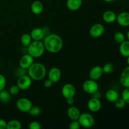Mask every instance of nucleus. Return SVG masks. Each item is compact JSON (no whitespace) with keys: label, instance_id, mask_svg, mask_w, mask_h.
Wrapping results in <instances>:
<instances>
[{"label":"nucleus","instance_id":"f257e3e1","mask_svg":"<svg viewBox=\"0 0 129 129\" xmlns=\"http://www.w3.org/2000/svg\"><path fill=\"white\" fill-rule=\"evenodd\" d=\"M45 49L50 53H57L62 49L63 41L59 35L55 34H50L44 39Z\"/></svg>","mask_w":129,"mask_h":129},{"label":"nucleus","instance_id":"f03ea898","mask_svg":"<svg viewBox=\"0 0 129 129\" xmlns=\"http://www.w3.org/2000/svg\"><path fill=\"white\" fill-rule=\"evenodd\" d=\"M28 73L29 76L33 80H42L46 75V68L41 63L34 62L32 65L28 69Z\"/></svg>","mask_w":129,"mask_h":129},{"label":"nucleus","instance_id":"7ed1b4c3","mask_svg":"<svg viewBox=\"0 0 129 129\" xmlns=\"http://www.w3.org/2000/svg\"><path fill=\"white\" fill-rule=\"evenodd\" d=\"M45 49L44 43L41 41L34 40L28 47V54L34 58L40 57L44 54Z\"/></svg>","mask_w":129,"mask_h":129},{"label":"nucleus","instance_id":"20e7f679","mask_svg":"<svg viewBox=\"0 0 129 129\" xmlns=\"http://www.w3.org/2000/svg\"><path fill=\"white\" fill-rule=\"evenodd\" d=\"M78 121L81 127L84 128H90L94 124V119L93 115L89 113H83L80 115Z\"/></svg>","mask_w":129,"mask_h":129},{"label":"nucleus","instance_id":"39448f33","mask_svg":"<svg viewBox=\"0 0 129 129\" xmlns=\"http://www.w3.org/2000/svg\"><path fill=\"white\" fill-rule=\"evenodd\" d=\"M32 106L31 101L26 98H20L16 102V107L18 110L24 113L29 112Z\"/></svg>","mask_w":129,"mask_h":129},{"label":"nucleus","instance_id":"423d86ee","mask_svg":"<svg viewBox=\"0 0 129 129\" xmlns=\"http://www.w3.org/2000/svg\"><path fill=\"white\" fill-rule=\"evenodd\" d=\"M83 89L86 93L92 94L98 91V84L95 80L88 79L83 83Z\"/></svg>","mask_w":129,"mask_h":129},{"label":"nucleus","instance_id":"0eeeda50","mask_svg":"<svg viewBox=\"0 0 129 129\" xmlns=\"http://www.w3.org/2000/svg\"><path fill=\"white\" fill-rule=\"evenodd\" d=\"M31 79L28 75L22 76L18 78L17 81V84L16 85L19 87L21 90H26L28 89L31 85Z\"/></svg>","mask_w":129,"mask_h":129},{"label":"nucleus","instance_id":"6e6552de","mask_svg":"<svg viewBox=\"0 0 129 129\" xmlns=\"http://www.w3.org/2000/svg\"><path fill=\"white\" fill-rule=\"evenodd\" d=\"M62 95L65 98H69L74 97L76 94V88L73 84L71 83H67L64 84L62 88Z\"/></svg>","mask_w":129,"mask_h":129},{"label":"nucleus","instance_id":"1a4fd4ad","mask_svg":"<svg viewBox=\"0 0 129 129\" xmlns=\"http://www.w3.org/2000/svg\"><path fill=\"white\" fill-rule=\"evenodd\" d=\"M105 31V28L102 24L96 23L91 27L89 34L93 38H98L102 36Z\"/></svg>","mask_w":129,"mask_h":129},{"label":"nucleus","instance_id":"9d476101","mask_svg":"<svg viewBox=\"0 0 129 129\" xmlns=\"http://www.w3.org/2000/svg\"><path fill=\"white\" fill-rule=\"evenodd\" d=\"M88 108L91 112H97L101 109L102 107V103L98 98H96L93 97L89 100L87 103Z\"/></svg>","mask_w":129,"mask_h":129},{"label":"nucleus","instance_id":"9b49d317","mask_svg":"<svg viewBox=\"0 0 129 129\" xmlns=\"http://www.w3.org/2000/svg\"><path fill=\"white\" fill-rule=\"evenodd\" d=\"M34 63V57L30 54H25L20 59L19 64L21 68L24 69H28Z\"/></svg>","mask_w":129,"mask_h":129},{"label":"nucleus","instance_id":"f8f14e48","mask_svg":"<svg viewBox=\"0 0 129 129\" xmlns=\"http://www.w3.org/2000/svg\"><path fill=\"white\" fill-rule=\"evenodd\" d=\"M49 79H50L53 83H57L61 78V71L58 68H51L48 73Z\"/></svg>","mask_w":129,"mask_h":129},{"label":"nucleus","instance_id":"ddd939ff","mask_svg":"<svg viewBox=\"0 0 129 129\" xmlns=\"http://www.w3.org/2000/svg\"><path fill=\"white\" fill-rule=\"evenodd\" d=\"M103 74V68L99 66H96L91 69L89 73V76L90 79L93 80H98L102 77Z\"/></svg>","mask_w":129,"mask_h":129},{"label":"nucleus","instance_id":"4468645a","mask_svg":"<svg viewBox=\"0 0 129 129\" xmlns=\"http://www.w3.org/2000/svg\"><path fill=\"white\" fill-rule=\"evenodd\" d=\"M117 23L122 26H129V12L123 11L120 13L118 16H117Z\"/></svg>","mask_w":129,"mask_h":129},{"label":"nucleus","instance_id":"2eb2a0df","mask_svg":"<svg viewBox=\"0 0 129 129\" xmlns=\"http://www.w3.org/2000/svg\"><path fill=\"white\" fill-rule=\"evenodd\" d=\"M30 35H31V37L33 40H37V41H41V40H44L45 37L44 30L41 28H34V30H31Z\"/></svg>","mask_w":129,"mask_h":129},{"label":"nucleus","instance_id":"dca6fc26","mask_svg":"<svg viewBox=\"0 0 129 129\" xmlns=\"http://www.w3.org/2000/svg\"><path fill=\"white\" fill-rule=\"evenodd\" d=\"M120 82L125 88H129V66L126 67L121 73Z\"/></svg>","mask_w":129,"mask_h":129},{"label":"nucleus","instance_id":"f3484780","mask_svg":"<svg viewBox=\"0 0 129 129\" xmlns=\"http://www.w3.org/2000/svg\"><path fill=\"white\" fill-rule=\"evenodd\" d=\"M67 114L69 118L72 120H78L81 113L79 110L76 107H71L68 108Z\"/></svg>","mask_w":129,"mask_h":129},{"label":"nucleus","instance_id":"a211bd4d","mask_svg":"<svg viewBox=\"0 0 129 129\" xmlns=\"http://www.w3.org/2000/svg\"><path fill=\"white\" fill-rule=\"evenodd\" d=\"M82 5V0H67V8L71 11L79 10Z\"/></svg>","mask_w":129,"mask_h":129},{"label":"nucleus","instance_id":"6ab92c4d","mask_svg":"<svg viewBox=\"0 0 129 129\" xmlns=\"http://www.w3.org/2000/svg\"><path fill=\"white\" fill-rule=\"evenodd\" d=\"M102 18H103V21H105L106 23H112L116 21L117 15L113 11L108 10V11H106L105 12L103 13Z\"/></svg>","mask_w":129,"mask_h":129},{"label":"nucleus","instance_id":"aec40b11","mask_svg":"<svg viewBox=\"0 0 129 129\" xmlns=\"http://www.w3.org/2000/svg\"><path fill=\"white\" fill-rule=\"evenodd\" d=\"M31 10L35 15H40L44 10V5L40 1H35L31 5Z\"/></svg>","mask_w":129,"mask_h":129},{"label":"nucleus","instance_id":"412c9836","mask_svg":"<svg viewBox=\"0 0 129 129\" xmlns=\"http://www.w3.org/2000/svg\"><path fill=\"white\" fill-rule=\"evenodd\" d=\"M105 97L107 100L108 102H115L119 98V94L117 91L114 89H109L106 92Z\"/></svg>","mask_w":129,"mask_h":129},{"label":"nucleus","instance_id":"4be33fe9","mask_svg":"<svg viewBox=\"0 0 129 129\" xmlns=\"http://www.w3.org/2000/svg\"><path fill=\"white\" fill-rule=\"evenodd\" d=\"M120 52L121 55L123 57L129 56V41L128 40H124L123 42H122L120 45Z\"/></svg>","mask_w":129,"mask_h":129},{"label":"nucleus","instance_id":"5701e85b","mask_svg":"<svg viewBox=\"0 0 129 129\" xmlns=\"http://www.w3.org/2000/svg\"><path fill=\"white\" fill-rule=\"evenodd\" d=\"M31 40L32 39L31 37V35L28 34H24L23 35H21V39H20L22 45L25 47H28V45L31 44Z\"/></svg>","mask_w":129,"mask_h":129},{"label":"nucleus","instance_id":"b1692460","mask_svg":"<svg viewBox=\"0 0 129 129\" xmlns=\"http://www.w3.org/2000/svg\"><path fill=\"white\" fill-rule=\"evenodd\" d=\"M21 124L17 120H12L7 123L6 129H21Z\"/></svg>","mask_w":129,"mask_h":129},{"label":"nucleus","instance_id":"393cba45","mask_svg":"<svg viewBox=\"0 0 129 129\" xmlns=\"http://www.w3.org/2000/svg\"><path fill=\"white\" fill-rule=\"evenodd\" d=\"M11 94L8 91L6 90H1L0 91V101L3 103H7L10 100Z\"/></svg>","mask_w":129,"mask_h":129},{"label":"nucleus","instance_id":"a878e982","mask_svg":"<svg viewBox=\"0 0 129 129\" xmlns=\"http://www.w3.org/2000/svg\"><path fill=\"white\" fill-rule=\"evenodd\" d=\"M114 40L117 43V44H120L123 42L124 40H125V37L124 34L120 31H117L115 34L114 35Z\"/></svg>","mask_w":129,"mask_h":129},{"label":"nucleus","instance_id":"bb28decb","mask_svg":"<svg viewBox=\"0 0 129 129\" xmlns=\"http://www.w3.org/2000/svg\"><path fill=\"white\" fill-rule=\"evenodd\" d=\"M102 68H103V73H106V74H110V73H113L115 69L114 66L111 63H107Z\"/></svg>","mask_w":129,"mask_h":129},{"label":"nucleus","instance_id":"cd10ccee","mask_svg":"<svg viewBox=\"0 0 129 129\" xmlns=\"http://www.w3.org/2000/svg\"><path fill=\"white\" fill-rule=\"evenodd\" d=\"M29 113L34 117L39 116L41 113V109L38 106H32L31 109L29 111Z\"/></svg>","mask_w":129,"mask_h":129},{"label":"nucleus","instance_id":"c85d7f7f","mask_svg":"<svg viewBox=\"0 0 129 129\" xmlns=\"http://www.w3.org/2000/svg\"><path fill=\"white\" fill-rule=\"evenodd\" d=\"M26 74V69H24V68H16L14 71V75L16 77V78H20V77Z\"/></svg>","mask_w":129,"mask_h":129},{"label":"nucleus","instance_id":"c756f323","mask_svg":"<svg viewBox=\"0 0 129 129\" xmlns=\"http://www.w3.org/2000/svg\"><path fill=\"white\" fill-rule=\"evenodd\" d=\"M126 103L122 98H118L117 100L115 102V105L118 109H122V108H124L125 106Z\"/></svg>","mask_w":129,"mask_h":129},{"label":"nucleus","instance_id":"7c9ffc66","mask_svg":"<svg viewBox=\"0 0 129 129\" xmlns=\"http://www.w3.org/2000/svg\"><path fill=\"white\" fill-rule=\"evenodd\" d=\"M122 98L125 102L126 103L129 104V88H125L122 94Z\"/></svg>","mask_w":129,"mask_h":129},{"label":"nucleus","instance_id":"2f4dec72","mask_svg":"<svg viewBox=\"0 0 129 129\" xmlns=\"http://www.w3.org/2000/svg\"><path fill=\"white\" fill-rule=\"evenodd\" d=\"M20 89L17 85H13L10 87L9 93H10L11 95H16L20 92Z\"/></svg>","mask_w":129,"mask_h":129},{"label":"nucleus","instance_id":"473e14b6","mask_svg":"<svg viewBox=\"0 0 129 129\" xmlns=\"http://www.w3.org/2000/svg\"><path fill=\"white\" fill-rule=\"evenodd\" d=\"M6 78H5V77L3 74H0V91L3 90V89H4V88L6 86Z\"/></svg>","mask_w":129,"mask_h":129},{"label":"nucleus","instance_id":"72a5a7b5","mask_svg":"<svg viewBox=\"0 0 129 129\" xmlns=\"http://www.w3.org/2000/svg\"><path fill=\"white\" fill-rule=\"evenodd\" d=\"M29 128L30 129H40L41 128V125L39 122L34 121L31 122L29 125Z\"/></svg>","mask_w":129,"mask_h":129},{"label":"nucleus","instance_id":"f704fd0d","mask_svg":"<svg viewBox=\"0 0 129 129\" xmlns=\"http://www.w3.org/2000/svg\"><path fill=\"white\" fill-rule=\"evenodd\" d=\"M81 125L78 120H73L69 125V128L70 129H79Z\"/></svg>","mask_w":129,"mask_h":129},{"label":"nucleus","instance_id":"c9c22d12","mask_svg":"<svg viewBox=\"0 0 129 129\" xmlns=\"http://www.w3.org/2000/svg\"><path fill=\"white\" fill-rule=\"evenodd\" d=\"M7 123L3 119H0V129H5L6 128Z\"/></svg>","mask_w":129,"mask_h":129},{"label":"nucleus","instance_id":"e433bc0d","mask_svg":"<svg viewBox=\"0 0 129 129\" xmlns=\"http://www.w3.org/2000/svg\"><path fill=\"white\" fill-rule=\"evenodd\" d=\"M52 82L49 79L45 80V82H44V86H45V87H46V88H50V87L52 86Z\"/></svg>","mask_w":129,"mask_h":129},{"label":"nucleus","instance_id":"4c0bfd02","mask_svg":"<svg viewBox=\"0 0 129 129\" xmlns=\"http://www.w3.org/2000/svg\"><path fill=\"white\" fill-rule=\"evenodd\" d=\"M66 102H67V103H68V105H72L74 104V97L67 98Z\"/></svg>","mask_w":129,"mask_h":129},{"label":"nucleus","instance_id":"58836bf2","mask_svg":"<svg viewBox=\"0 0 129 129\" xmlns=\"http://www.w3.org/2000/svg\"><path fill=\"white\" fill-rule=\"evenodd\" d=\"M42 28H43V30H44V34H45V36H47L48 35H49V34H50V30H49V28L48 27H47V26H45V27Z\"/></svg>","mask_w":129,"mask_h":129},{"label":"nucleus","instance_id":"ea45409f","mask_svg":"<svg viewBox=\"0 0 129 129\" xmlns=\"http://www.w3.org/2000/svg\"><path fill=\"white\" fill-rule=\"evenodd\" d=\"M92 96H93V97H94V98H98V99H99L100 97L101 96V94H100V93H99L98 91H97L96 92H95L94 93L92 94Z\"/></svg>","mask_w":129,"mask_h":129},{"label":"nucleus","instance_id":"a19ab883","mask_svg":"<svg viewBox=\"0 0 129 129\" xmlns=\"http://www.w3.org/2000/svg\"><path fill=\"white\" fill-rule=\"evenodd\" d=\"M103 1H104L105 2H107V3H112V2H114V1H116V0H103Z\"/></svg>","mask_w":129,"mask_h":129},{"label":"nucleus","instance_id":"79ce46f5","mask_svg":"<svg viewBox=\"0 0 129 129\" xmlns=\"http://www.w3.org/2000/svg\"><path fill=\"white\" fill-rule=\"evenodd\" d=\"M127 40H128L129 41V30L127 34Z\"/></svg>","mask_w":129,"mask_h":129},{"label":"nucleus","instance_id":"37998d69","mask_svg":"<svg viewBox=\"0 0 129 129\" xmlns=\"http://www.w3.org/2000/svg\"><path fill=\"white\" fill-rule=\"evenodd\" d=\"M127 62L128 64V65L129 66V56L127 57Z\"/></svg>","mask_w":129,"mask_h":129},{"label":"nucleus","instance_id":"c03bdc74","mask_svg":"<svg viewBox=\"0 0 129 129\" xmlns=\"http://www.w3.org/2000/svg\"><path fill=\"white\" fill-rule=\"evenodd\" d=\"M0 34H1V33H0Z\"/></svg>","mask_w":129,"mask_h":129}]
</instances>
